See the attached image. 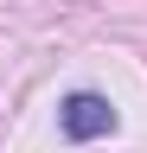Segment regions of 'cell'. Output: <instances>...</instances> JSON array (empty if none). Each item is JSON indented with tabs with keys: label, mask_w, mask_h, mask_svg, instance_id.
Wrapping results in <instances>:
<instances>
[{
	"label": "cell",
	"mask_w": 147,
	"mask_h": 153,
	"mask_svg": "<svg viewBox=\"0 0 147 153\" xmlns=\"http://www.w3.org/2000/svg\"><path fill=\"white\" fill-rule=\"evenodd\" d=\"M58 128H64V140H102L109 128H115V102H109L102 89H70L64 102H58Z\"/></svg>",
	"instance_id": "cell-1"
}]
</instances>
